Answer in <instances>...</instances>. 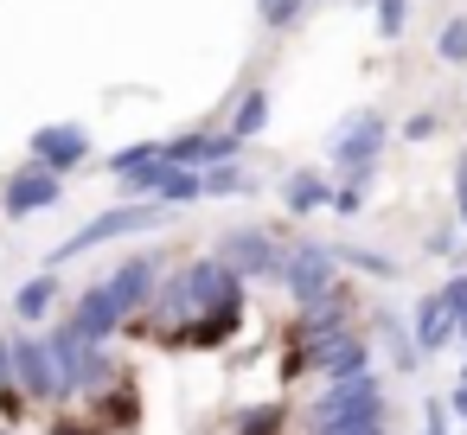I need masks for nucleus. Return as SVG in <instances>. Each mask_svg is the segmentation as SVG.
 Segmentation results:
<instances>
[{
  "label": "nucleus",
  "instance_id": "obj_1",
  "mask_svg": "<svg viewBox=\"0 0 467 435\" xmlns=\"http://www.w3.org/2000/svg\"><path fill=\"white\" fill-rule=\"evenodd\" d=\"M167 320H186V314H244V275H231L218 256L212 263H186L167 288H161V301H154Z\"/></svg>",
  "mask_w": 467,
  "mask_h": 435
},
{
  "label": "nucleus",
  "instance_id": "obj_2",
  "mask_svg": "<svg viewBox=\"0 0 467 435\" xmlns=\"http://www.w3.org/2000/svg\"><path fill=\"white\" fill-rule=\"evenodd\" d=\"M384 141H390L384 109H352V116L333 129V141H327V180H339V186H371Z\"/></svg>",
  "mask_w": 467,
  "mask_h": 435
},
{
  "label": "nucleus",
  "instance_id": "obj_3",
  "mask_svg": "<svg viewBox=\"0 0 467 435\" xmlns=\"http://www.w3.org/2000/svg\"><path fill=\"white\" fill-rule=\"evenodd\" d=\"M173 218V205H161V199H129V205H116V212H97L90 224H78L46 263L58 269V263H71V256H84V250H97V243H116V237H141V231H161Z\"/></svg>",
  "mask_w": 467,
  "mask_h": 435
},
{
  "label": "nucleus",
  "instance_id": "obj_4",
  "mask_svg": "<svg viewBox=\"0 0 467 435\" xmlns=\"http://www.w3.org/2000/svg\"><path fill=\"white\" fill-rule=\"evenodd\" d=\"M282 288L301 301V307H320L327 295H333V275H339V250H327V243H288L282 250Z\"/></svg>",
  "mask_w": 467,
  "mask_h": 435
},
{
  "label": "nucleus",
  "instance_id": "obj_5",
  "mask_svg": "<svg viewBox=\"0 0 467 435\" xmlns=\"http://www.w3.org/2000/svg\"><path fill=\"white\" fill-rule=\"evenodd\" d=\"M365 416H384V384L371 371L327 384V397L314 403V429H339V422H365Z\"/></svg>",
  "mask_w": 467,
  "mask_h": 435
},
{
  "label": "nucleus",
  "instance_id": "obj_6",
  "mask_svg": "<svg viewBox=\"0 0 467 435\" xmlns=\"http://www.w3.org/2000/svg\"><path fill=\"white\" fill-rule=\"evenodd\" d=\"M52 358H58V378H65V390H90V384H103L109 378V352L97 346V339H84L71 320L65 326H52Z\"/></svg>",
  "mask_w": 467,
  "mask_h": 435
},
{
  "label": "nucleus",
  "instance_id": "obj_7",
  "mask_svg": "<svg viewBox=\"0 0 467 435\" xmlns=\"http://www.w3.org/2000/svg\"><path fill=\"white\" fill-rule=\"evenodd\" d=\"M58 199H65V180H58V173H46V167H33V161H26V167H14V173H7V186H0V212H7L14 224H20V218L52 212Z\"/></svg>",
  "mask_w": 467,
  "mask_h": 435
},
{
  "label": "nucleus",
  "instance_id": "obj_8",
  "mask_svg": "<svg viewBox=\"0 0 467 435\" xmlns=\"http://www.w3.org/2000/svg\"><path fill=\"white\" fill-rule=\"evenodd\" d=\"M90 161V129H78V122H46L39 135H33V167H46V173H78Z\"/></svg>",
  "mask_w": 467,
  "mask_h": 435
},
{
  "label": "nucleus",
  "instance_id": "obj_9",
  "mask_svg": "<svg viewBox=\"0 0 467 435\" xmlns=\"http://www.w3.org/2000/svg\"><path fill=\"white\" fill-rule=\"evenodd\" d=\"M218 263H224L231 275H275V269H282V243H275L269 231H250V224H237V231H224V243H218Z\"/></svg>",
  "mask_w": 467,
  "mask_h": 435
},
{
  "label": "nucleus",
  "instance_id": "obj_10",
  "mask_svg": "<svg viewBox=\"0 0 467 435\" xmlns=\"http://www.w3.org/2000/svg\"><path fill=\"white\" fill-rule=\"evenodd\" d=\"M237 135L224 129H192V135H173V141H161V154L173 161V167H192V173H205V167H224V161H237Z\"/></svg>",
  "mask_w": 467,
  "mask_h": 435
},
{
  "label": "nucleus",
  "instance_id": "obj_11",
  "mask_svg": "<svg viewBox=\"0 0 467 435\" xmlns=\"http://www.w3.org/2000/svg\"><path fill=\"white\" fill-rule=\"evenodd\" d=\"M103 288H109V301L122 307V320H129V314H135V307H148V295L161 288V256H129Z\"/></svg>",
  "mask_w": 467,
  "mask_h": 435
},
{
  "label": "nucleus",
  "instance_id": "obj_12",
  "mask_svg": "<svg viewBox=\"0 0 467 435\" xmlns=\"http://www.w3.org/2000/svg\"><path fill=\"white\" fill-rule=\"evenodd\" d=\"M14 378L33 397H65V378H58V358L46 339H14Z\"/></svg>",
  "mask_w": 467,
  "mask_h": 435
},
{
  "label": "nucleus",
  "instance_id": "obj_13",
  "mask_svg": "<svg viewBox=\"0 0 467 435\" xmlns=\"http://www.w3.org/2000/svg\"><path fill=\"white\" fill-rule=\"evenodd\" d=\"M71 326H78L84 339H97V346H103V339H109L116 326H122V307L109 301V288H103V282L78 295V307H71Z\"/></svg>",
  "mask_w": 467,
  "mask_h": 435
},
{
  "label": "nucleus",
  "instance_id": "obj_14",
  "mask_svg": "<svg viewBox=\"0 0 467 435\" xmlns=\"http://www.w3.org/2000/svg\"><path fill=\"white\" fill-rule=\"evenodd\" d=\"M282 205H288L295 218H314V212H327V205H333V180H327L320 167H301V173H288V180H282Z\"/></svg>",
  "mask_w": 467,
  "mask_h": 435
},
{
  "label": "nucleus",
  "instance_id": "obj_15",
  "mask_svg": "<svg viewBox=\"0 0 467 435\" xmlns=\"http://www.w3.org/2000/svg\"><path fill=\"white\" fill-rule=\"evenodd\" d=\"M365 358H371L365 339H352V333H327L320 352H314V371H327V384H339V378H358Z\"/></svg>",
  "mask_w": 467,
  "mask_h": 435
},
{
  "label": "nucleus",
  "instance_id": "obj_16",
  "mask_svg": "<svg viewBox=\"0 0 467 435\" xmlns=\"http://www.w3.org/2000/svg\"><path fill=\"white\" fill-rule=\"evenodd\" d=\"M461 333V320L448 314V301L441 295H429V301H416V326H410V339H416V352H441L448 339Z\"/></svg>",
  "mask_w": 467,
  "mask_h": 435
},
{
  "label": "nucleus",
  "instance_id": "obj_17",
  "mask_svg": "<svg viewBox=\"0 0 467 435\" xmlns=\"http://www.w3.org/2000/svg\"><path fill=\"white\" fill-rule=\"evenodd\" d=\"M244 192H256V180H250L237 161H224V167H205V173H199V199H244Z\"/></svg>",
  "mask_w": 467,
  "mask_h": 435
},
{
  "label": "nucleus",
  "instance_id": "obj_18",
  "mask_svg": "<svg viewBox=\"0 0 467 435\" xmlns=\"http://www.w3.org/2000/svg\"><path fill=\"white\" fill-rule=\"evenodd\" d=\"M52 301H58V282H52V269H46V275L20 282V295H14V314H20V320H46V314H52Z\"/></svg>",
  "mask_w": 467,
  "mask_h": 435
},
{
  "label": "nucleus",
  "instance_id": "obj_19",
  "mask_svg": "<svg viewBox=\"0 0 467 435\" xmlns=\"http://www.w3.org/2000/svg\"><path fill=\"white\" fill-rule=\"evenodd\" d=\"M263 129H269V90H250V97L231 109V135H237V141H256Z\"/></svg>",
  "mask_w": 467,
  "mask_h": 435
},
{
  "label": "nucleus",
  "instance_id": "obj_20",
  "mask_svg": "<svg viewBox=\"0 0 467 435\" xmlns=\"http://www.w3.org/2000/svg\"><path fill=\"white\" fill-rule=\"evenodd\" d=\"M167 173H173V161H167V154H161V161H148V167H135V173H122V180H116V186H122V192H129V199H154V192H161V180H167Z\"/></svg>",
  "mask_w": 467,
  "mask_h": 435
},
{
  "label": "nucleus",
  "instance_id": "obj_21",
  "mask_svg": "<svg viewBox=\"0 0 467 435\" xmlns=\"http://www.w3.org/2000/svg\"><path fill=\"white\" fill-rule=\"evenodd\" d=\"M148 161H161V141H135V148H122V154H109L103 167L122 180V173H135V167H148Z\"/></svg>",
  "mask_w": 467,
  "mask_h": 435
},
{
  "label": "nucleus",
  "instance_id": "obj_22",
  "mask_svg": "<svg viewBox=\"0 0 467 435\" xmlns=\"http://www.w3.org/2000/svg\"><path fill=\"white\" fill-rule=\"evenodd\" d=\"M339 256H346L352 269H365V275H384V282H397V275H403V263H390L384 250H339Z\"/></svg>",
  "mask_w": 467,
  "mask_h": 435
},
{
  "label": "nucleus",
  "instance_id": "obj_23",
  "mask_svg": "<svg viewBox=\"0 0 467 435\" xmlns=\"http://www.w3.org/2000/svg\"><path fill=\"white\" fill-rule=\"evenodd\" d=\"M435 58H441V65H467V20H448V26H441Z\"/></svg>",
  "mask_w": 467,
  "mask_h": 435
},
{
  "label": "nucleus",
  "instance_id": "obj_24",
  "mask_svg": "<svg viewBox=\"0 0 467 435\" xmlns=\"http://www.w3.org/2000/svg\"><path fill=\"white\" fill-rule=\"evenodd\" d=\"M301 14H307V0H269V7H263V26H269V33H288Z\"/></svg>",
  "mask_w": 467,
  "mask_h": 435
},
{
  "label": "nucleus",
  "instance_id": "obj_25",
  "mask_svg": "<svg viewBox=\"0 0 467 435\" xmlns=\"http://www.w3.org/2000/svg\"><path fill=\"white\" fill-rule=\"evenodd\" d=\"M435 295H441V301H448V314L461 320V314H467V269H461V275H448V282H441Z\"/></svg>",
  "mask_w": 467,
  "mask_h": 435
},
{
  "label": "nucleus",
  "instance_id": "obj_26",
  "mask_svg": "<svg viewBox=\"0 0 467 435\" xmlns=\"http://www.w3.org/2000/svg\"><path fill=\"white\" fill-rule=\"evenodd\" d=\"M371 7H378V33L397 39V33H403V0H371Z\"/></svg>",
  "mask_w": 467,
  "mask_h": 435
},
{
  "label": "nucleus",
  "instance_id": "obj_27",
  "mask_svg": "<svg viewBox=\"0 0 467 435\" xmlns=\"http://www.w3.org/2000/svg\"><path fill=\"white\" fill-rule=\"evenodd\" d=\"M333 212L339 218H358L365 212V186H333Z\"/></svg>",
  "mask_w": 467,
  "mask_h": 435
},
{
  "label": "nucleus",
  "instance_id": "obj_28",
  "mask_svg": "<svg viewBox=\"0 0 467 435\" xmlns=\"http://www.w3.org/2000/svg\"><path fill=\"white\" fill-rule=\"evenodd\" d=\"M275 429H282V409H250L237 435H275Z\"/></svg>",
  "mask_w": 467,
  "mask_h": 435
},
{
  "label": "nucleus",
  "instance_id": "obj_29",
  "mask_svg": "<svg viewBox=\"0 0 467 435\" xmlns=\"http://www.w3.org/2000/svg\"><path fill=\"white\" fill-rule=\"evenodd\" d=\"M435 129H441V122H435V116L422 109V116H410V122H403V141H429Z\"/></svg>",
  "mask_w": 467,
  "mask_h": 435
},
{
  "label": "nucleus",
  "instance_id": "obj_30",
  "mask_svg": "<svg viewBox=\"0 0 467 435\" xmlns=\"http://www.w3.org/2000/svg\"><path fill=\"white\" fill-rule=\"evenodd\" d=\"M454 205H461V231H467V154H461V167H454Z\"/></svg>",
  "mask_w": 467,
  "mask_h": 435
},
{
  "label": "nucleus",
  "instance_id": "obj_31",
  "mask_svg": "<svg viewBox=\"0 0 467 435\" xmlns=\"http://www.w3.org/2000/svg\"><path fill=\"white\" fill-rule=\"evenodd\" d=\"M422 435H448V416H441V409H435V403H429V409H422Z\"/></svg>",
  "mask_w": 467,
  "mask_h": 435
},
{
  "label": "nucleus",
  "instance_id": "obj_32",
  "mask_svg": "<svg viewBox=\"0 0 467 435\" xmlns=\"http://www.w3.org/2000/svg\"><path fill=\"white\" fill-rule=\"evenodd\" d=\"M14 378V339H0V384Z\"/></svg>",
  "mask_w": 467,
  "mask_h": 435
},
{
  "label": "nucleus",
  "instance_id": "obj_33",
  "mask_svg": "<svg viewBox=\"0 0 467 435\" xmlns=\"http://www.w3.org/2000/svg\"><path fill=\"white\" fill-rule=\"evenodd\" d=\"M52 435H84V429L78 422H52Z\"/></svg>",
  "mask_w": 467,
  "mask_h": 435
},
{
  "label": "nucleus",
  "instance_id": "obj_34",
  "mask_svg": "<svg viewBox=\"0 0 467 435\" xmlns=\"http://www.w3.org/2000/svg\"><path fill=\"white\" fill-rule=\"evenodd\" d=\"M461 333H467V314H461Z\"/></svg>",
  "mask_w": 467,
  "mask_h": 435
},
{
  "label": "nucleus",
  "instance_id": "obj_35",
  "mask_svg": "<svg viewBox=\"0 0 467 435\" xmlns=\"http://www.w3.org/2000/svg\"><path fill=\"white\" fill-rule=\"evenodd\" d=\"M256 7H269V0H256Z\"/></svg>",
  "mask_w": 467,
  "mask_h": 435
},
{
  "label": "nucleus",
  "instance_id": "obj_36",
  "mask_svg": "<svg viewBox=\"0 0 467 435\" xmlns=\"http://www.w3.org/2000/svg\"><path fill=\"white\" fill-rule=\"evenodd\" d=\"M307 7H320V0H307Z\"/></svg>",
  "mask_w": 467,
  "mask_h": 435
},
{
  "label": "nucleus",
  "instance_id": "obj_37",
  "mask_svg": "<svg viewBox=\"0 0 467 435\" xmlns=\"http://www.w3.org/2000/svg\"><path fill=\"white\" fill-rule=\"evenodd\" d=\"M461 384H467V378H461Z\"/></svg>",
  "mask_w": 467,
  "mask_h": 435
}]
</instances>
